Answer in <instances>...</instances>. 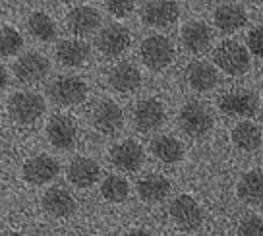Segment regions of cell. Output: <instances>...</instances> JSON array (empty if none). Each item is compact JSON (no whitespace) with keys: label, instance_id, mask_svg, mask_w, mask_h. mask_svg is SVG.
I'll return each instance as SVG.
<instances>
[{"label":"cell","instance_id":"cell-30","mask_svg":"<svg viewBox=\"0 0 263 236\" xmlns=\"http://www.w3.org/2000/svg\"><path fill=\"white\" fill-rule=\"evenodd\" d=\"M24 47V37L22 33L14 27H2L0 29V55L2 57H12L20 52Z\"/></svg>","mask_w":263,"mask_h":236},{"label":"cell","instance_id":"cell-21","mask_svg":"<svg viewBox=\"0 0 263 236\" xmlns=\"http://www.w3.org/2000/svg\"><path fill=\"white\" fill-rule=\"evenodd\" d=\"M171 192V182L161 174H149L138 182V194L147 204H159Z\"/></svg>","mask_w":263,"mask_h":236},{"label":"cell","instance_id":"cell-24","mask_svg":"<svg viewBox=\"0 0 263 236\" xmlns=\"http://www.w3.org/2000/svg\"><path fill=\"white\" fill-rule=\"evenodd\" d=\"M57 58L64 66H82L89 58V45L78 39L62 41L57 47Z\"/></svg>","mask_w":263,"mask_h":236},{"label":"cell","instance_id":"cell-29","mask_svg":"<svg viewBox=\"0 0 263 236\" xmlns=\"http://www.w3.org/2000/svg\"><path fill=\"white\" fill-rule=\"evenodd\" d=\"M101 194L105 199L112 202V204H118V202H124L128 194H130V186L128 182L122 178V176H107L101 184Z\"/></svg>","mask_w":263,"mask_h":236},{"label":"cell","instance_id":"cell-14","mask_svg":"<svg viewBox=\"0 0 263 236\" xmlns=\"http://www.w3.org/2000/svg\"><path fill=\"white\" fill-rule=\"evenodd\" d=\"M178 4L176 2H147L141 10V17L147 25L166 27L178 20Z\"/></svg>","mask_w":263,"mask_h":236},{"label":"cell","instance_id":"cell-36","mask_svg":"<svg viewBox=\"0 0 263 236\" xmlns=\"http://www.w3.org/2000/svg\"><path fill=\"white\" fill-rule=\"evenodd\" d=\"M6 236H22V234H17V232H8Z\"/></svg>","mask_w":263,"mask_h":236},{"label":"cell","instance_id":"cell-8","mask_svg":"<svg viewBox=\"0 0 263 236\" xmlns=\"http://www.w3.org/2000/svg\"><path fill=\"white\" fill-rule=\"evenodd\" d=\"M49 60L39 52H25L20 57L14 64V74L20 82L24 83H37L49 74Z\"/></svg>","mask_w":263,"mask_h":236},{"label":"cell","instance_id":"cell-22","mask_svg":"<svg viewBox=\"0 0 263 236\" xmlns=\"http://www.w3.org/2000/svg\"><path fill=\"white\" fill-rule=\"evenodd\" d=\"M188 83L196 91H209L217 85V70L209 62H192L186 70Z\"/></svg>","mask_w":263,"mask_h":236},{"label":"cell","instance_id":"cell-9","mask_svg":"<svg viewBox=\"0 0 263 236\" xmlns=\"http://www.w3.org/2000/svg\"><path fill=\"white\" fill-rule=\"evenodd\" d=\"M60 171V165L54 157L50 155H37V157H31L27 163L24 165V178L29 182V184H47L54 178Z\"/></svg>","mask_w":263,"mask_h":236},{"label":"cell","instance_id":"cell-34","mask_svg":"<svg viewBox=\"0 0 263 236\" xmlns=\"http://www.w3.org/2000/svg\"><path fill=\"white\" fill-rule=\"evenodd\" d=\"M6 83H8V74H6V70L0 66V91L6 87Z\"/></svg>","mask_w":263,"mask_h":236},{"label":"cell","instance_id":"cell-12","mask_svg":"<svg viewBox=\"0 0 263 236\" xmlns=\"http://www.w3.org/2000/svg\"><path fill=\"white\" fill-rule=\"evenodd\" d=\"M110 161L116 169H120L124 172H134L138 171L143 163V149L138 141L134 139H126L122 143L112 147L110 151Z\"/></svg>","mask_w":263,"mask_h":236},{"label":"cell","instance_id":"cell-35","mask_svg":"<svg viewBox=\"0 0 263 236\" xmlns=\"http://www.w3.org/2000/svg\"><path fill=\"white\" fill-rule=\"evenodd\" d=\"M126 236H149V234L145 232V230H140V228H138V230H132V232H128Z\"/></svg>","mask_w":263,"mask_h":236},{"label":"cell","instance_id":"cell-31","mask_svg":"<svg viewBox=\"0 0 263 236\" xmlns=\"http://www.w3.org/2000/svg\"><path fill=\"white\" fill-rule=\"evenodd\" d=\"M238 236H263V219L257 215H248L240 221Z\"/></svg>","mask_w":263,"mask_h":236},{"label":"cell","instance_id":"cell-16","mask_svg":"<svg viewBox=\"0 0 263 236\" xmlns=\"http://www.w3.org/2000/svg\"><path fill=\"white\" fill-rule=\"evenodd\" d=\"M99 24H101V16L97 10L91 6H76L66 16V25L74 35H87V33L95 31Z\"/></svg>","mask_w":263,"mask_h":236},{"label":"cell","instance_id":"cell-6","mask_svg":"<svg viewBox=\"0 0 263 236\" xmlns=\"http://www.w3.org/2000/svg\"><path fill=\"white\" fill-rule=\"evenodd\" d=\"M50 97L58 105H80L87 97V85L76 76H62L50 85Z\"/></svg>","mask_w":263,"mask_h":236},{"label":"cell","instance_id":"cell-15","mask_svg":"<svg viewBox=\"0 0 263 236\" xmlns=\"http://www.w3.org/2000/svg\"><path fill=\"white\" fill-rule=\"evenodd\" d=\"M122 122H124L122 108L116 105V103H112V101H101L93 108V124L103 134H112V132L120 130Z\"/></svg>","mask_w":263,"mask_h":236},{"label":"cell","instance_id":"cell-26","mask_svg":"<svg viewBox=\"0 0 263 236\" xmlns=\"http://www.w3.org/2000/svg\"><path fill=\"white\" fill-rule=\"evenodd\" d=\"M238 195L246 204H259L263 199V172H246L238 182Z\"/></svg>","mask_w":263,"mask_h":236},{"label":"cell","instance_id":"cell-2","mask_svg":"<svg viewBox=\"0 0 263 236\" xmlns=\"http://www.w3.org/2000/svg\"><path fill=\"white\" fill-rule=\"evenodd\" d=\"M213 58L215 64L230 76H240V74L248 72V68H250V55L236 41H222L215 49Z\"/></svg>","mask_w":263,"mask_h":236},{"label":"cell","instance_id":"cell-11","mask_svg":"<svg viewBox=\"0 0 263 236\" xmlns=\"http://www.w3.org/2000/svg\"><path fill=\"white\" fill-rule=\"evenodd\" d=\"M97 47L107 57H118L130 47V31L120 24L107 25L99 35Z\"/></svg>","mask_w":263,"mask_h":236},{"label":"cell","instance_id":"cell-4","mask_svg":"<svg viewBox=\"0 0 263 236\" xmlns=\"http://www.w3.org/2000/svg\"><path fill=\"white\" fill-rule=\"evenodd\" d=\"M141 58L151 70H163L173 62L174 47L163 35H151L141 43Z\"/></svg>","mask_w":263,"mask_h":236},{"label":"cell","instance_id":"cell-10","mask_svg":"<svg viewBox=\"0 0 263 236\" xmlns=\"http://www.w3.org/2000/svg\"><path fill=\"white\" fill-rule=\"evenodd\" d=\"M47 134L54 147L70 149V147H74L76 138H78V126H76L74 118H70L66 114H57L49 120Z\"/></svg>","mask_w":263,"mask_h":236},{"label":"cell","instance_id":"cell-7","mask_svg":"<svg viewBox=\"0 0 263 236\" xmlns=\"http://www.w3.org/2000/svg\"><path fill=\"white\" fill-rule=\"evenodd\" d=\"M219 106L222 113L230 114V116H254L257 113V95L248 89H232L224 93L219 99Z\"/></svg>","mask_w":263,"mask_h":236},{"label":"cell","instance_id":"cell-32","mask_svg":"<svg viewBox=\"0 0 263 236\" xmlns=\"http://www.w3.org/2000/svg\"><path fill=\"white\" fill-rule=\"evenodd\" d=\"M248 47L255 57L263 58V27H255L248 33Z\"/></svg>","mask_w":263,"mask_h":236},{"label":"cell","instance_id":"cell-19","mask_svg":"<svg viewBox=\"0 0 263 236\" xmlns=\"http://www.w3.org/2000/svg\"><path fill=\"white\" fill-rule=\"evenodd\" d=\"M108 82L112 85V89L120 91V93H132L140 87L141 83V74L130 62H122V64L115 66L110 70Z\"/></svg>","mask_w":263,"mask_h":236},{"label":"cell","instance_id":"cell-3","mask_svg":"<svg viewBox=\"0 0 263 236\" xmlns=\"http://www.w3.org/2000/svg\"><path fill=\"white\" fill-rule=\"evenodd\" d=\"M10 116L20 124H33L45 113V99L39 93L20 91L8 103Z\"/></svg>","mask_w":263,"mask_h":236},{"label":"cell","instance_id":"cell-1","mask_svg":"<svg viewBox=\"0 0 263 236\" xmlns=\"http://www.w3.org/2000/svg\"><path fill=\"white\" fill-rule=\"evenodd\" d=\"M178 122H180V128L188 136H192V138H203L213 128V114H211V111L203 103L192 101V103L182 106Z\"/></svg>","mask_w":263,"mask_h":236},{"label":"cell","instance_id":"cell-5","mask_svg":"<svg viewBox=\"0 0 263 236\" xmlns=\"http://www.w3.org/2000/svg\"><path fill=\"white\" fill-rule=\"evenodd\" d=\"M171 217L174 225L182 230H196L203 223V211L194 197L190 195H178L171 204Z\"/></svg>","mask_w":263,"mask_h":236},{"label":"cell","instance_id":"cell-23","mask_svg":"<svg viewBox=\"0 0 263 236\" xmlns=\"http://www.w3.org/2000/svg\"><path fill=\"white\" fill-rule=\"evenodd\" d=\"M182 43L190 52H203L211 43V31L203 22H190L182 29Z\"/></svg>","mask_w":263,"mask_h":236},{"label":"cell","instance_id":"cell-18","mask_svg":"<svg viewBox=\"0 0 263 236\" xmlns=\"http://www.w3.org/2000/svg\"><path fill=\"white\" fill-rule=\"evenodd\" d=\"M43 207L52 217H68L76 211V199L64 188H50L43 195Z\"/></svg>","mask_w":263,"mask_h":236},{"label":"cell","instance_id":"cell-33","mask_svg":"<svg viewBox=\"0 0 263 236\" xmlns=\"http://www.w3.org/2000/svg\"><path fill=\"white\" fill-rule=\"evenodd\" d=\"M107 10L112 16L124 17L134 10V2H130V0H126V2H107Z\"/></svg>","mask_w":263,"mask_h":236},{"label":"cell","instance_id":"cell-20","mask_svg":"<svg viewBox=\"0 0 263 236\" xmlns=\"http://www.w3.org/2000/svg\"><path fill=\"white\" fill-rule=\"evenodd\" d=\"M248 22L246 10L240 4H222L215 10V25L224 33H234Z\"/></svg>","mask_w":263,"mask_h":236},{"label":"cell","instance_id":"cell-28","mask_svg":"<svg viewBox=\"0 0 263 236\" xmlns=\"http://www.w3.org/2000/svg\"><path fill=\"white\" fill-rule=\"evenodd\" d=\"M27 29L33 37L41 41H50L57 35V25L52 22V17L47 16L45 12H33L27 20Z\"/></svg>","mask_w":263,"mask_h":236},{"label":"cell","instance_id":"cell-27","mask_svg":"<svg viewBox=\"0 0 263 236\" xmlns=\"http://www.w3.org/2000/svg\"><path fill=\"white\" fill-rule=\"evenodd\" d=\"M232 141L244 151H254L261 146V130L254 122H240L232 130Z\"/></svg>","mask_w":263,"mask_h":236},{"label":"cell","instance_id":"cell-25","mask_svg":"<svg viewBox=\"0 0 263 236\" xmlns=\"http://www.w3.org/2000/svg\"><path fill=\"white\" fill-rule=\"evenodd\" d=\"M151 153L155 155L159 161L163 163H178L184 157V147L178 139L171 138V136H157L151 141Z\"/></svg>","mask_w":263,"mask_h":236},{"label":"cell","instance_id":"cell-17","mask_svg":"<svg viewBox=\"0 0 263 236\" xmlns=\"http://www.w3.org/2000/svg\"><path fill=\"white\" fill-rule=\"evenodd\" d=\"M101 176V169L93 159L78 157L68 167V180L78 188H89Z\"/></svg>","mask_w":263,"mask_h":236},{"label":"cell","instance_id":"cell-13","mask_svg":"<svg viewBox=\"0 0 263 236\" xmlns=\"http://www.w3.org/2000/svg\"><path fill=\"white\" fill-rule=\"evenodd\" d=\"M134 122L140 132L157 130L164 122V106L157 99H145L140 101L134 111Z\"/></svg>","mask_w":263,"mask_h":236}]
</instances>
